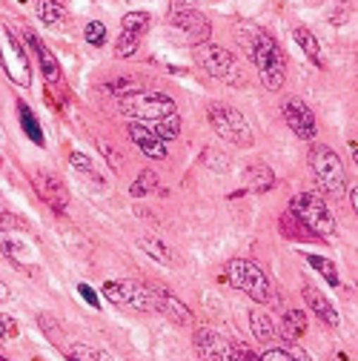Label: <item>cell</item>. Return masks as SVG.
Listing matches in <instances>:
<instances>
[{
  "instance_id": "1",
  "label": "cell",
  "mask_w": 358,
  "mask_h": 361,
  "mask_svg": "<svg viewBox=\"0 0 358 361\" xmlns=\"http://www.w3.org/2000/svg\"><path fill=\"white\" fill-rule=\"evenodd\" d=\"M247 37H244V49L249 52L252 63L258 66V75L264 80L266 89H273V92H278V89L284 86V52L281 47L276 43L273 35H266L255 26L247 23Z\"/></svg>"
},
{
  "instance_id": "25",
  "label": "cell",
  "mask_w": 358,
  "mask_h": 361,
  "mask_svg": "<svg viewBox=\"0 0 358 361\" xmlns=\"http://www.w3.org/2000/svg\"><path fill=\"white\" fill-rule=\"evenodd\" d=\"M158 190H161V184H158V175L152 169H141L138 172V180L132 184V195H135V198H144V195L158 192Z\"/></svg>"
},
{
  "instance_id": "8",
  "label": "cell",
  "mask_w": 358,
  "mask_h": 361,
  "mask_svg": "<svg viewBox=\"0 0 358 361\" xmlns=\"http://www.w3.org/2000/svg\"><path fill=\"white\" fill-rule=\"evenodd\" d=\"M209 126L221 141H227L233 147H252V126L244 118V112L233 106H212L209 109Z\"/></svg>"
},
{
  "instance_id": "20",
  "label": "cell",
  "mask_w": 358,
  "mask_h": 361,
  "mask_svg": "<svg viewBox=\"0 0 358 361\" xmlns=\"http://www.w3.org/2000/svg\"><path fill=\"white\" fill-rule=\"evenodd\" d=\"M304 333H307V315H304L301 310L284 312V319H281V336H284L287 341H298Z\"/></svg>"
},
{
  "instance_id": "24",
  "label": "cell",
  "mask_w": 358,
  "mask_h": 361,
  "mask_svg": "<svg viewBox=\"0 0 358 361\" xmlns=\"http://www.w3.org/2000/svg\"><path fill=\"white\" fill-rule=\"evenodd\" d=\"M152 126V132L158 135L161 141H175L178 135H181V118H178V112H172V115H166V118H158V121H149Z\"/></svg>"
},
{
  "instance_id": "19",
  "label": "cell",
  "mask_w": 358,
  "mask_h": 361,
  "mask_svg": "<svg viewBox=\"0 0 358 361\" xmlns=\"http://www.w3.org/2000/svg\"><path fill=\"white\" fill-rule=\"evenodd\" d=\"M292 37H295V43H298V47H301V52L312 61V63H316L319 69H324L327 66V61H324V52H321V43H319V37L316 35H312L307 26H298L295 32H292Z\"/></svg>"
},
{
  "instance_id": "9",
  "label": "cell",
  "mask_w": 358,
  "mask_h": 361,
  "mask_svg": "<svg viewBox=\"0 0 358 361\" xmlns=\"http://www.w3.org/2000/svg\"><path fill=\"white\" fill-rule=\"evenodd\" d=\"M101 293L118 304V307H129L135 312H155L152 307V290L141 281H132V279H123V281H104Z\"/></svg>"
},
{
  "instance_id": "39",
  "label": "cell",
  "mask_w": 358,
  "mask_h": 361,
  "mask_svg": "<svg viewBox=\"0 0 358 361\" xmlns=\"http://www.w3.org/2000/svg\"><path fill=\"white\" fill-rule=\"evenodd\" d=\"M190 9H195V0H169V18L181 15V12H190Z\"/></svg>"
},
{
  "instance_id": "4",
  "label": "cell",
  "mask_w": 358,
  "mask_h": 361,
  "mask_svg": "<svg viewBox=\"0 0 358 361\" xmlns=\"http://www.w3.org/2000/svg\"><path fill=\"white\" fill-rule=\"evenodd\" d=\"M118 109L132 118L135 123H147V121H158L166 118L172 112H178V104L163 95V92H152V89H138V92H126L118 101Z\"/></svg>"
},
{
  "instance_id": "10",
  "label": "cell",
  "mask_w": 358,
  "mask_h": 361,
  "mask_svg": "<svg viewBox=\"0 0 358 361\" xmlns=\"http://www.w3.org/2000/svg\"><path fill=\"white\" fill-rule=\"evenodd\" d=\"M281 112H284V121H287V126L298 135L301 141H312L319 135V123H316V115H312V109L307 106V101H301V98H287L284 101V106H281Z\"/></svg>"
},
{
  "instance_id": "18",
  "label": "cell",
  "mask_w": 358,
  "mask_h": 361,
  "mask_svg": "<svg viewBox=\"0 0 358 361\" xmlns=\"http://www.w3.org/2000/svg\"><path fill=\"white\" fill-rule=\"evenodd\" d=\"M244 184H247L249 192H266V190H273L276 175H273L270 166L258 161V164H249V166H247V172H244Z\"/></svg>"
},
{
  "instance_id": "3",
  "label": "cell",
  "mask_w": 358,
  "mask_h": 361,
  "mask_svg": "<svg viewBox=\"0 0 358 361\" xmlns=\"http://www.w3.org/2000/svg\"><path fill=\"white\" fill-rule=\"evenodd\" d=\"M290 215L312 235H319V238L335 235V218L330 207L324 204V198H319L316 192H298L290 204Z\"/></svg>"
},
{
  "instance_id": "45",
  "label": "cell",
  "mask_w": 358,
  "mask_h": 361,
  "mask_svg": "<svg viewBox=\"0 0 358 361\" xmlns=\"http://www.w3.org/2000/svg\"><path fill=\"white\" fill-rule=\"evenodd\" d=\"M0 361H9V358H4V355H0Z\"/></svg>"
},
{
  "instance_id": "44",
  "label": "cell",
  "mask_w": 358,
  "mask_h": 361,
  "mask_svg": "<svg viewBox=\"0 0 358 361\" xmlns=\"http://www.w3.org/2000/svg\"><path fill=\"white\" fill-rule=\"evenodd\" d=\"M350 152H352V161H355V155H358V144H355V138H350Z\"/></svg>"
},
{
  "instance_id": "13",
  "label": "cell",
  "mask_w": 358,
  "mask_h": 361,
  "mask_svg": "<svg viewBox=\"0 0 358 361\" xmlns=\"http://www.w3.org/2000/svg\"><path fill=\"white\" fill-rule=\"evenodd\" d=\"M129 141L132 144H135L147 158H155V161H163L166 155H169V149H166V141H161L158 138V135L147 126V123H135V121H132L129 123Z\"/></svg>"
},
{
  "instance_id": "38",
  "label": "cell",
  "mask_w": 358,
  "mask_h": 361,
  "mask_svg": "<svg viewBox=\"0 0 358 361\" xmlns=\"http://www.w3.org/2000/svg\"><path fill=\"white\" fill-rule=\"evenodd\" d=\"M15 333H18L15 319H12V315H4V312H0V341L9 338V336H15Z\"/></svg>"
},
{
  "instance_id": "2",
  "label": "cell",
  "mask_w": 358,
  "mask_h": 361,
  "mask_svg": "<svg viewBox=\"0 0 358 361\" xmlns=\"http://www.w3.org/2000/svg\"><path fill=\"white\" fill-rule=\"evenodd\" d=\"M223 279L230 281V287L241 290L244 295H249L252 301H261V304L273 301V295H276L270 276L249 258H233L227 264V269H223Z\"/></svg>"
},
{
  "instance_id": "15",
  "label": "cell",
  "mask_w": 358,
  "mask_h": 361,
  "mask_svg": "<svg viewBox=\"0 0 358 361\" xmlns=\"http://www.w3.org/2000/svg\"><path fill=\"white\" fill-rule=\"evenodd\" d=\"M172 20V26H178L184 35H187V40L190 43H206L209 40V32H212V26H209V20L198 12V9H190V12H181V15H172L169 18Z\"/></svg>"
},
{
  "instance_id": "6",
  "label": "cell",
  "mask_w": 358,
  "mask_h": 361,
  "mask_svg": "<svg viewBox=\"0 0 358 361\" xmlns=\"http://www.w3.org/2000/svg\"><path fill=\"white\" fill-rule=\"evenodd\" d=\"M309 169H312V175H316V180H319L321 190L330 198H341L344 195V190H347V172H344L341 158L330 147L316 144L309 149Z\"/></svg>"
},
{
  "instance_id": "5",
  "label": "cell",
  "mask_w": 358,
  "mask_h": 361,
  "mask_svg": "<svg viewBox=\"0 0 358 361\" xmlns=\"http://www.w3.org/2000/svg\"><path fill=\"white\" fill-rule=\"evenodd\" d=\"M195 55V63L215 80H223V83H230V86H238L244 83V72H241V63L235 61V55L230 49H223L218 47V43H198V47L192 49Z\"/></svg>"
},
{
  "instance_id": "21",
  "label": "cell",
  "mask_w": 358,
  "mask_h": 361,
  "mask_svg": "<svg viewBox=\"0 0 358 361\" xmlns=\"http://www.w3.org/2000/svg\"><path fill=\"white\" fill-rule=\"evenodd\" d=\"M138 247H141L149 258H155L158 264H163V267L175 264V255L169 252V247H166L163 241H158L155 235H141V238H138Z\"/></svg>"
},
{
  "instance_id": "41",
  "label": "cell",
  "mask_w": 358,
  "mask_h": 361,
  "mask_svg": "<svg viewBox=\"0 0 358 361\" xmlns=\"http://www.w3.org/2000/svg\"><path fill=\"white\" fill-rule=\"evenodd\" d=\"M290 353L295 355V361H309V355H307L301 347H295V344H290Z\"/></svg>"
},
{
  "instance_id": "34",
  "label": "cell",
  "mask_w": 358,
  "mask_h": 361,
  "mask_svg": "<svg viewBox=\"0 0 358 361\" xmlns=\"http://www.w3.org/2000/svg\"><path fill=\"white\" fill-rule=\"evenodd\" d=\"M98 149L106 155V164H109L115 172H121V169H123V164H121V155L112 149V144H109V141H98Z\"/></svg>"
},
{
  "instance_id": "27",
  "label": "cell",
  "mask_w": 358,
  "mask_h": 361,
  "mask_svg": "<svg viewBox=\"0 0 358 361\" xmlns=\"http://www.w3.org/2000/svg\"><path fill=\"white\" fill-rule=\"evenodd\" d=\"M18 109H20V123H23V129H26V135L37 144V147H43V132H40V123H37V118L29 112V106L26 104H18Z\"/></svg>"
},
{
  "instance_id": "30",
  "label": "cell",
  "mask_w": 358,
  "mask_h": 361,
  "mask_svg": "<svg viewBox=\"0 0 358 361\" xmlns=\"http://www.w3.org/2000/svg\"><path fill=\"white\" fill-rule=\"evenodd\" d=\"M0 250H4V255L12 258L15 264H23V261H26V247L18 244L15 238H9L6 233H0Z\"/></svg>"
},
{
  "instance_id": "31",
  "label": "cell",
  "mask_w": 358,
  "mask_h": 361,
  "mask_svg": "<svg viewBox=\"0 0 358 361\" xmlns=\"http://www.w3.org/2000/svg\"><path fill=\"white\" fill-rule=\"evenodd\" d=\"M83 37H86V43H92V47H101L106 40V26L101 20H89L83 29Z\"/></svg>"
},
{
  "instance_id": "12",
  "label": "cell",
  "mask_w": 358,
  "mask_h": 361,
  "mask_svg": "<svg viewBox=\"0 0 358 361\" xmlns=\"http://www.w3.org/2000/svg\"><path fill=\"white\" fill-rule=\"evenodd\" d=\"M152 290V307H155V312H161L163 319H169L172 324H181V327H190L192 324V310L178 298L175 293H169V290H163V287H149Z\"/></svg>"
},
{
  "instance_id": "26",
  "label": "cell",
  "mask_w": 358,
  "mask_h": 361,
  "mask_svg": "<svg viewBox=\"0 0 358 361\" xmlns=\"http://www.w3.org/2000/svg\"><path fill=\"white\" fill-rule=\"evenodd\" d=\"M149 15L147 12H129V15H123V20H121V29H126V32H132V35H144V32H149Z\"/></svg>"
},
{
  "instance_id": "40",
  "label": "cell",
  "mask_w": 358,
  "mask_h": 361,
  "mask_svg": "<svg viewBox=\"0 0 358 361\" xmlns=\"http://www.w3.org/2000/svg\"><path fill=\"white\" fill-rule=\"evenodd\" d=\"M78 290H80V295H83V298H86L89 304H92V307H98V304H101V301H98V295H95V290L89 287V284H80Z\"/></svg>"
},
{
  "instance_id": "11",
  "label": "cell",
  "mask_w": 358,
  "mask_h": 361,
  "mask_svg": "<svg viewBox=\"0 0 358 361\" xmlns=\"http://www.w3.org/2000/svg\"><path fill=\"white\" fill-rule=\"evenodd\" d=\"M32 184H35L37 195L47 201L55 212H66V207H69V192H66L63 180H61L58 175H52V172H47V169H35V172H32Z\"/></svg>"
},
{
  "instance_id": "32",
  "label": "cell",
  "mask_w": 358,
  "mask_h": 361,
  "mask_svg": "<svg viewBox=\"0 0 358 361\" xmlns=\"http://www.w3.org/2000/svg\"><path fill=\"white\" fill-rule=\"evenodd\" d=\"M227 361H261V355H255L249 347H244L241 341H230V355Z\"/></svg>"
},
{
  "instance_id": "28",
  "label": "cell",
  "mask_w": 358,
  "mask_h": 361,
  "mask_svg": "<svg viewBox=\"0 0 358 361\" xmlns=\"http://www.w3.org/2000/svg\"><path fill=\"white\" fill-rule=\"evenodd\" d=\"M138 35H132V32H126V29H121V35H118V40H115V55L118 58H132L138 52Z\"/></svg>"
},
{
  "instance_id": "29",
  "label": "cell",
  "mask_w": 358,
  "mask_h": 361,
  "mask_svg": "<svg viewBox=\"0 0 358 361\" xmlns=\"http://www.w3.org/2000/svg\"><path fill=\"white\" fill-rule=\"evenodd\" d=\"M307 264L312 267V269H319V273L335 287L338 284V273H335V264L330 261V258H321V255H307Z\"/></svg>"
},
{
  "instance_id": "43",
  "label": "cell",
  "mask_w": 358,
  "mask_h": 361,
  "mask_svg": "<svg viewBox=\"0 0 358 361\" xmlns=\"http://www.w3.org/2000/svg\"><path fill=\"white\" fill-rule=\"evenodd\" d=\"M355 201H358V192H355V184H352V187H350V204H352V212L358 209V204H355Z\"/></svg>"
},
{
  "instance_id": "33",
  "label": "cell",
  "mask_w": 358,
  "mask_h": 361,
  "mask_svg": "<svg viewBox=\"0 0 358 361\" xmlns=\"http://www.w3.org/2000/svg\"><path fill=\"white\" fill-rule=\"evenodd\" d=\"M69 166L72 169H78V172H86V175H92V158H89V155H83V152H72L69 155Z\"/></svg>"
},
{
  "instance_id": "16",
  "label": "cell",
  "mask_w": 358,
  "mask_h": 361,
  "mask_svg": "<svg viewBox=\"0 0 358 361\" xmlns=\"http://www.w3.org/2000/svg\"><path fill=\"white\" fill-rule=\"evenodd\" d=\"M26 43L35 49V55H37V66H40V72H43V78H47V83L49 86H58L61 83V63H58V58L52 55V49L43 43L32 29H26Z\"/></svg>"
},
{
  "instance_id": "42",
  "label": "cell",
  "mask_w": 358,
  "mask_h": 361,
  "mask_svg": "<svg viewBox=\"0 0 358 361\" xmlns=\"http://www.w3.org/2000/svg\"><path fill=\"white\" fill-rule=\"evenodd\" d=\"M12 298V290H9V284L6 281H0V304H4V301H9Z\"/></svg>"
},
{
  "instance_id": "37",
  "label": "cell",
  "mask_w": 358,
  "mask_h": 361,
  "mask_svg": "<svg viewBox=\"0 0 358 361\" xmlns=\"http://www.w3.org/2000/svg\"><path fill=\"white\" fill-rule=\"evenodd\" d=\"M0 224H4V230H29L26 218H20V215H9V212H4Z\"/></svg>"
},
{
  "instance_id": "7",
  "label": "cell",
  "mask_w": 358,
  "mask_h": 361,
  "mask_svg": "<svg viewBox=\"0 0 358 361\" xmlns=\"http://www.w3.org/2000/svg\"><path fill=\"white\" fill-rule=\"evenodd\" d=\"M0 63H4V72L15 86H32V66L23 52V43H18L15 32L4 23H0Z\"/></svg>"
},
{
  "instance_id": "35",
  "label": "cell",
  "mask_w": 358,
  "mask_h": 361,
  "mask_svg": "<svg viewBox=\"0 0 358 361\" xmlns=\"http://www.w3.org/2000/svg\"><path fill=\"white\" fill-rule=\"evenodd\" d=\"M204 164H206L209 169H218V172H227V169H230V161H227V158H223L221 152H215V155H212L209 149L204 152Z\"/></svg>"
},
{
  "instance_id": "14",
  "label": "cell",
  "mask_w": 358,
  "mask_h": 361,
  "mask_svg": "<svg viewBox=\"0 0 358 361\" xmlns=\"http://www.w3.org/2000/svg\"><path fill=\"white\" fill-rule=\"evenodd\" d=\"M195 350L204 361H227L230 341L223 336H218L215 330H209V327H198L195 330Z\"/></svg>"
},
{
  "instance_id": "36",
  "label": "cell",
  "mask_w": 358,
  "mask_h": 361,
  "mask_svg": "<svg viewBox=\"0 0 358 361\" xmlns=\"http://www.w3.org/2000/svg\"><path fill=\"white\" fill-rule=\"evenodd\" d=\"M261 361H295V355L290 353V347H273L261 355Z\"/></svg>"
},
{
  "instance_id": "17",
  "label": "cell",
  "mask_w": 358,
  "mask_h": 361,
  "mask_svg": "<svg viewBox=\"0 0 358 361\" xmlns=\"http://www.w3.org/2000/svg\"><path fill=\"white\" fill-rule=\"evenodd\" d=\"M304 301L309 304V310L319 315V319L324 322V324H330V327H338V310L330 304V298L321 293V290H316V287H309V284H304Z\"/></svg>"
},
{
  "instance_id": "22",
  "label": "cell",
  "mask_w": 358,
  "mask_h": 361,
  "mask_svg": "<svg viewBox=\"0 0 358 361\" xmlns=\"http://www.w3.org/2000/svg\"><path fill=\"white\" fill-rule=\"evenodd\" d=\"M249 327H252V336L258 341H273V336H276V324L264 310H252L249 312Z\"/></svg>"
},
{
  "instance_id": "23",
  "label": "cell",
  "mask_w": 358,
  "mask_h": 361,
  "mask_svg": "<svg viewBox=\"0 0 358 361\" xmlns=\"http://www.w3.org/2000/svg\"><path fill=\"white\" fill-rule=\"evenodd\" d=\"M37 18L47 26L58 29V26H63L66 12H63V6L58 4V0H37Z\"/></svg>"
}]
</instances>
